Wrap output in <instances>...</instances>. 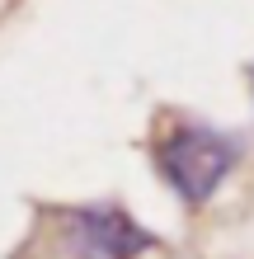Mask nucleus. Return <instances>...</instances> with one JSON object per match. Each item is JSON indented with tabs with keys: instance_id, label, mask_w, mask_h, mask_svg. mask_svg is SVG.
Returning a JSON list of instances; mask_svg holds the SVG:
<instances>
[{
	"instance_id": "obj_2",
	"label": "nucleus",
	"mask_w": 254,
	"mask_h": 259,
	"mask_svg": "<svg viewBox=\"0 0 254 259\" xmlns=\"http://www.w3.org/2000/svg\"><path fill=\"white\" fill-rule=\"evenodd\" d=\"M57 245L71 259H141L156 245V236L137 226L123 207L85 203L57 212Z\"/></svg>"
},
{
	"instance_id": "obj_3",
	"label": "nucleus",
	"mask_w": 254,
	"mask_h": 259,
	"mask_svg": "<svg viewBox=\"0 0 254 259\" xmlns=\"http://www.w3.org/2000/svg\"><path fill=\"white\" fill-rule=\"evenodd\" d=\"M249 80H254V71H249Z\"/></svg>"
},
{
	"instance_id": "obj_1",
	"label": "nucleus",
	"mask_w": 254,
	"mask_h": 259,
	"mask_svg": "<svg viewBox=\"0 0 254 259\" xmlns=\"http://www.w3.org/2000/svg\"><path fill=\"white\" fill-rule=\"evenodd\" d=\"M151 156H156L160 179L188 207H202L207 198L226 184V175L240 165L245 146L231 132L207 127V123H170V127H160Z\"/></svg>"
}]
</instances>
